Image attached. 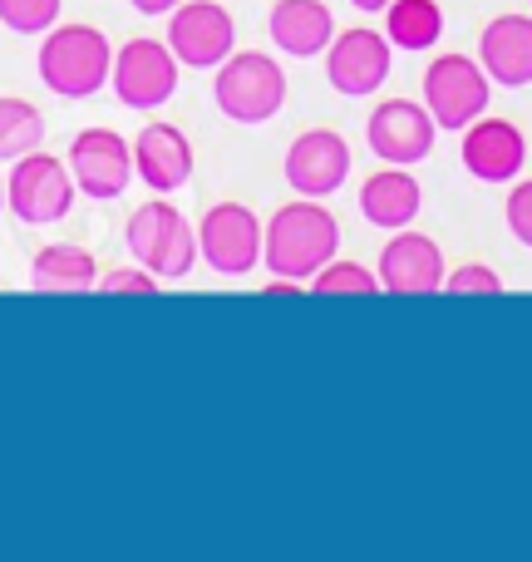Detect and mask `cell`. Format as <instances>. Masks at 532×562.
Segmentation results:
<instances>
[{
	"instance_id": "obj_1",
	"label": "cell",
	"mask_w": 532,
	"mask_h": 562,
	"mask_svg": "<svg viewBox=\"0 0 532 562\" xmlns=\"http://www.w3.org/2000/svg\"><path fill=\"white\" fill-rule=\"evenodd\" d=\"M340 252V223L330 207H320V198H296V203L276 207L267 223V272L286 281H310L326 262H336Z\"/></svg>"
},
{
	"instance_id": "obj_2",
	"label": "cell",
	"mask_w": 532,
	"mask_h": 562,
	"mask_svg": "<svg viewBox=\"0 0 532 562\" xmlns=\"http://www.w3.org/2000/svg\"><path fill=\"white\" fill-rule=\"evenodd\" d=\"M35 65L45 89H55L59 99H89L114 75V49H109L104 30L94 25H55L45 30Z\"/></svg>"
},
{
	"instance_id": "obj_3",
	"label": "cell",
	"mask_w": 532,
	"mask_h": 562,
	"mask_svg": "<svg viewBox=\"0 0 532 562\" xmlns=\"http://www.w3.org/2000/svg\"><path fill=\"white\" fill-rule=\"evenodd\" d=\"M124 243L138 267H148L158 281H183L197 267V227L173 203H144L124 227Z\"/></svg>"
},
{
	"instance_id": "obj_4",
	"label": "cell",
	"mask_w": 532,
	"mask_h": 562,
	"mask_svg": "<svg viewBox=\"0 0 532 562\" xmlns=\"http://www.w3.org/2000/svg\"><path fill=\"white\" fill-rule=\"evenodd\" d=\"M213 99L233 124H267L286 104V75L262 49H242V55H227L217 65Z\"/></svg>"
},
{
	"instance_id": "obj_5",
	"label": "cell",
	"mask_w": 532,
	"mask_h": 562,
	"mask_svg": "<svg viewBox=\"0 0 532 562\" xmlns=\"http://www.w3.org/2000/svg\"><path fill=\"white\" fill-rule=\"evenodd\" d=\"M488 99H494V79L478 59L468 55H439L425 69V109L434 114L439 128H454L464 134L474 119L488 114Z\"/></svg>"
},
{
	"instance_id": "obj_6",
	"label": "cell",
	"mask_w": 532,
	"mask_h": 562,
	"mask_svg": "<svg viewBox=\"0 0 532 562\" xmlns=\"http://www.w3.org/2000/svg\"><path fill=\"white\" fill-rule=\"evenodd\" d=\"M75 173H69V164H59L55 154H25L15 158V168H10L5 178V207L20 217L25 227H49L59 223V217L75 207Z\"/></svg>"
},
{
	"instance_id": "obj_7",
	"label": "cell",
	"mask_w": 532,
	"mask_h": 562,
	"mask_svg": "<svg viewBox=\"0 0 532 562\" xmlns=\"http://www.w3.org/2000/svg\"><path fill=\"white\" fill-rule=\"evenodd\" d=\"M262 243H267L262 217L242 203H217L197 223V252L217 277H252L257 262H262Z\"/></svg>"
},
{
	"instance_id": "obj_8",
	"label": "cell",
	"mask_w": 532,
	"mask_h": 562,
	"mask_svg": "<svg viewBox=\"0 0 532 562\" xmlns=\"http://www.w3.org/2000/svg\"><path fill=\"white\" fill-rule=\"evenodd\" d=\"M178 69H183V59L173 55V45L138 35V40H128L124 49H114V75H109V85H114L124 109H158L173 99Z\"/></svg>"
},
{
	"instance_id": "obj_9",
	"label": "cell",
	"mask_w": 532,
	"mask_h": 562,
	"mask_svg": "<svg viewBox=\"0 0 532 562\" xmlns=\"http://www.w3.org/2000/svg\"><path fill=\"white\" fill-rule=\"evenodd\" d=\"M389 65H395V45H389V35H380L370 25L340 30L326 45V79L336 94H350V99L375 94V89H385Z\"/></svg>"
},
{
	"instance_id": "obj_10",
	"label": "cell",
	"mask_w": 532,
	"mask_h": 562,
	"mask_svg": "<svg viewBox=\"0 0 532 562\" xmlns=\"http://www.w3.org/2000/svg\"><path fill=\"white\" fill-rule=\"evenodd\" d=\"M168 45L188 69H217L237 49V20L217 0H183L168 10Z\"/></svg>"
},
{
	"instance_id": "obj_11",
	"label": "cell",
	"mask_w": 532,
	"mask_h": 562,
	"mask_svg": "<svg viewBox=\"0 0 532 562\" xmlns=\"http://www.w3.org/2000/svg\"><path fill=\"white\" fill-rule=\"evenodd\" d=\"M365 138H370V154H375L380 164L415 168L434 154L439 124L425 104H415V99H385V104L370 114Z\"/></svg>"
},
{
	"instance_id": "obj_12",
	"label": "cell",
	"mask_w": 532,
	"mask_h": 562,
	"mask_svg": "<svg viewBox=\"0 0 532 562\" xmlns=\"http://www.w3.org/2000/svg\"><path fill=\"white\" fill-rule=\"evenodd\" d=\"M69 173H75V188L84 198L109 203L134 183V144L118 138L114 128H84L69 144Z\"/></svg>"
},
{
	"instance_id": "obj_13",
	"label": "cell",
	"mask_w": 532,
	"mask_h": 562,
	"mask_svg": "<svg viewBox=\"0 0 532 562\" xmlns=\"http://www.w3.org/2000/svg\"><path fill=\"white\" fill-rule=\"evenodd\" d=\"M286 183L296 198H330L350 178V144L336 128H306L286 148Z\"/></svg>"
},
{
	"instance_id": "obj_14",
	"label": "cell",
	"mask_w": 532,
	"mask_h": 562,
	"mask_svg": "<svg viewBox=\"0 0 532 562\" xmlns=\"http://www.w3.org/2000/svg\"><path fill=\"white\" fill-rule=\"evenodd\" d=\"M444 252H439L434 237L409 233L399 227L395 237L380 252V286L395 291V296H429V291H444Z\"/></svg>"
},
{
	"instance_id": "obj_15",
	"label": "cell",
	"mask_w": 532,
	"mask_h": 562,
	"mask_svg": "<svg viewBox=\"0 0 532 562\" xmlns=\"http://www.w3.org/2000/svg\"><path fill=\"white\" fill-rule=\"evenodd\" d=\"M528 164V138L508 119H474L464 128V168L478 183H513Z\"/></svg>"
},
{
	"instance_id": "obj_16",
	"label": "cell",
	"mask_w": 532,
	"mask_h": 562,
	"mask_svg": "<svg viewBox=\"0 0 532 562\" xmlns=\"http://www.w3.org/2000/svg\"><path fill=\"white\" fill-rule=\"evenodd\" d=\"M478 65L503 89L532 85V15H498L478 35Z\"/></svg>"
},
{
	"instance_id": "obj_17",
	"label": "cell",
	"mask_w": 532,
	"mask_h": 562,
	"mask_svg": "<svg viewBox=\"0 0 532 562\" xmlns=\"http://www.w3.org/2000/svg\"><path fill=\"white\" fill-rule=\"evenodd\" d=\"M134 173L154 193H178L193 178V144L178 124H148L134 138Z\"/></svg>"
},
{
	"instance_id": "obj_18",
	"label": "cell",
	"mask_w": 532,
	"mask_h": 562,
	"mask_svg": "<svg viewBox=\"0 0 532 562\" xmlns=\"http://www.w3.org/2000/svg\"><path fill=\"white\" fill-rule=\"evenodd\" d=\"M419 207H425V188L399 164H385L380 173H370L365 183H360V213H365V223L380 227V233L409 227L419 217Z\"/></svg>"
},
{
	"instance_id": "obj_19",
	"label": "cell",
	"mask_w": 532,
	"mask_h": 562,
	"mask_svg": "<svg viewBox=\"0 0 532 562\" xmlns=\"http://www.w3.org/2000/svg\"><path fill=\"white\" fill-rule=\"evenodd\" d=\"M267 35L286 55L310 59L326 55V45L336 40V15L326 10V0H276L267 15Z\"/></svg>"
},
{
	"instance_id": "obj_20",
	"label": "cell",
	"mask_w": 532,
	"mask_h": 562,
	"mask_svg": "<svg viewBox=\"0 0 532 562\" xmlns=\"http://www.w3.org/2000/svg\"><path fill=\"white\" fill-rule=\"evenodd\" d=\"M30 286L35 291H94L99 286V262L89 247L75 243H49L30 262Z\"/></svg>"
},
{
	"instance_id": "obj_21",
	"label": "cell",
	"mask_w": 532,
	"mask_h": 562,
	"mask_svg": "<svg viewBox=\"0 0 532 562\" xmlns=\"http://www.w3.org/2000/svg\"><path fill=\"white\" fill-rule=\"evenodd\" d=\"M385 35L395 49H434L444 35V10L439 0H389Z\"/></svg>"
},
{
	"instance_id": "obj_22",
	"label": "cell",
	"mask_w": 532,
	"mask_h": 562,
	"mask_svg": "<svg viewBox=\"0 0 532 562\" xmlns=\"http://www.w3.org/2000/svg\"><path fill=\"white\" fill-rule=\"evenodd\" d=\"M39 138H45V114L30 99L0 94V164H15V158L35 154Z\"/></svg>"
},
{
	"instance_id": "obj_23",
	"label": "cell",
	"mask_w": 532,
	"mask_h": 562,
	"mask_svg": "<svg viewBox=\"0 0 532 562\" xmlns=\"http://www.w3.org/2000/svg\"><path fill=\"white\" fill-rule=\"evenodd\" d=\"M310 291H316V296H370V291H385V286H380V272L336 257V262H326L310 277Z\"/></svg>"
},
{
	"instance_id": "obj_24",
	"label": "cell",
	"mask_w": 532,
	"mask_h": 562,
	"mask_svg": "<svg viewBox=\"0 0 532 562\" xmlns=\"http://www.w3.org/2000/svg\"><path fill=\"white\" fill-rule=\"evenodd\" d=\"M0 25L15 35H45L59 25V0H0Z\"/></svg>"
},
{
	"instance_id": "obj_25",
	"label": "cell",
	"mask_w": 532,
	"mask_h": 562,
	"mask_svg": "<svg viewBox=\"0 0 532 562\" xmlns=\"http://www.w3.org/2000/svg\"><path fill=\"white\" fill-rule=\"evenodd\" d=\"M94 291H104V296H158L163 286L148 267H109Z\"/></svg>"
},
{
	"instance_id": "obj_26",
	"label": "cell",
	"mask_w": 532,
	"mask_h": 562,
	"mask_svg": "<svg viewBox=\"0 0 532 562\" xmlns=\"http://www.w3.org/2000/svg\"><path fill=\"white\" fill-rule=\"evenodd\" d=\"M444 291H454V296H498V291H503V277L484 262H464L444 277Z\"/></svg>"
},
{
	"instance_id": "obj_27",
	"label": "cell",
	"mask_w": 532,
	"mask_h": 562,
	"mask_svg": "<svg viewBox=\"0 0 532 562\" xmlns=\"http://www.w3.org/2000/svg\"><path fill=\"white\" fill-rule=\"evenodd\" d=\"M503 217H508V233H513L523 247H532V178H523V183L508 193Z\"/></svg>"
},
{
	"instance_id": "obj_28",
	"label": "cell",
	"mask_w": 532,
	"mask_h": 562,
	"mask_svg": "<svg viewBox=\"0 0 532 562\" xmlns=\"http://www.w3.org/2000/svg\"><path fill=\"white\" fill-rule=\"evenodd\" d=\"M128 5H134L138 15H168V10H178L183 0H128Z\"/></svg>"
},
{
	"instance_id": "obj_29",
	"label": "cell",
	"mask_w": 532,
	"mask_h": 562,
	"mask_svg": "<svg viewBox=\"0 0 532 562\" xmlns=\"http://www.w3.org/2000/svg\"><path fill=\"white\" fill-rule=\"evenodd\" d=\"M350 5H355V10H370V15H375V10H380V15H385V5H389V0H350Z\"/></svg>"
},
{
	"instance_id": "obj_30",
	"label": "cell",
	"mask_w": 532,
	"mask_h": 562,
	"mask_svg": "<svg viewBox=\"0 0 532 562\" xmlns=\"http://www.w3.org/2000/svg\"><path fill=\"white\" fill-rule=\"evenodd\" d=\"M0 213H5V178H0Z\"/></svg>"
},
{
	"instance_id": "obj_31",
	"label": "cell",
	"mask_w": 532,
	"mask_h": 562,
	"mask_svg": "<svg viewBox=\"0 0 532 562\" xmlns=\"http://www.w3.org/2000/svg\"><path fill=\"white\" fill-rule=\"evenodd\" d=\"M528 5H532V0H528Z\"/></svg>"
}]
</instances>
